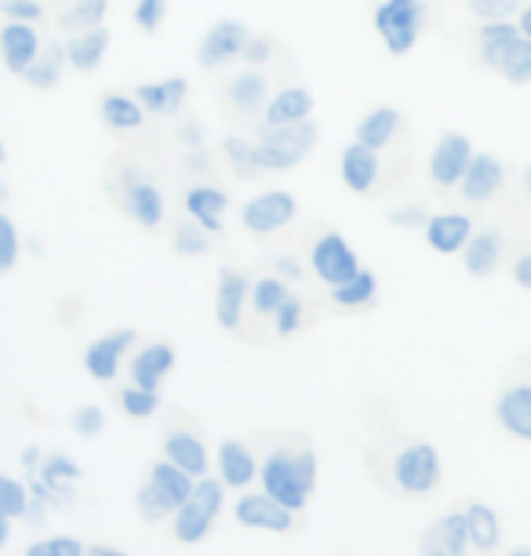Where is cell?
<instances>
[{
  "label": "cell",
  "mask_w": 531,
  "mask_h": 556,
  "mask_svg": "<svg viewBox=\"0 0 531 556\" xmlns=\"http://www.w3.org/2000/svg\"><path fill=\"white\" fill-rule=\"evenodd\" d=\"M477 59L492 73H498L509 88L531 84V40L524 37V29H520L514 18L481 23V34H477Z\"/></svg>",
  "instance_id": "cell-1"
},
{
  "label": "cell",
  "mask_w": 531,
  "mask_h": 556,
  "mask_svg": "<svg viewBox=\"0 0 531 556\" xmlns=\"http://www.w3.org/2000/svg\"><path fill=\"white\" fill-rule=\"evenodd\" d=\"M314 484H317V455L309 447L302 451L277 447L263 462V491L274 495L291 513L306 506V498L314 495Z\"/></svg>",
  "instance_id": "cell-2"
},
{
  "label": "cell",
  "mask_w": 531,
  "mask_h": 556,
  "mask_svg": "<svg viewBox=\"0 0 531 556\" xmlns=\"http://www.w3.org/2000/svg\"><path fill=\"white\" fill-rule=\"evenodd\" d=\"M320 142V124L309 117L302 124H288V128H258L255 139V164L258 172L280 175L291 172L314 153V146Z\"/></svg>",
  "instance_id": "cell-3"
},
{
  "label": "cell",
  "mask_w": 531,
  "mask_h": 556,
  "mask_svg": "<svg viewBox=\"0 0 531 556\" xmlns=\"http://www.w3.org/2000/svg\"><path fill=\"white\" fill-rule=\"evenodd\" d=\"M422 23H426L422 0H379L371 12L375 34H379L382 48H387L393 59H404L415 45H419Z\"/></svg>",
  "instance_id": "cell-4"
},
{
  "label": "cell",
  "mask_w": 531,
  "mask_h": 556,
  "mask_svg": "<svg viewBox=\"0 0 531 556\" xmlns=\"http://www.w3.org/2000/svg\"><path fill=\"white\" fill-rule=\"evenodd\" d=\"M197 488V480L186 473V469L175 466L172 458L157 462V466L150 469V480L142 484L139 491V509L146 520H161L168 517V513H179L186 502H190Z\"/></svg>",
  "instance_id": "cell-5"
},
{
  "label": "cell",
  "mask_w": 531,
  "mask_h": 556,
  "mask_svg": "<svg viewBox=\"0 0 531 556\" xmlns=\"http://www.w3.org/2000/svg\"><path fill=\"white\" fill-rule=\"evenodd\" d=\"M393 484L401 495H430L441 488V455L426 440H412L393 458Z\"/></svg>",
  "instance_id": "cell-6"
},
{
  "label": "cell",
  "mask_w": 531,
  "mask_h": 556,
  "mask_svg": "<svg viewBox=\"0 0 531 556\" xmlns=\"http://www.w3.org/2000/svg\"><path fill=\"white\" fill-rule=\"evenodd\" d=\"M218 509H223V484L212 480V477H201V480H197L190 502L175 513V539L186 542V545L201 542L204 534L212 531Z\"/></svg>",
  "instance_id": "cell-7"
},
{
  "label": "cell",
  "mask_w": 531,
  "mask_h": 556,
  "mask_svg": "<svg viewBox=\"0 0 531 556\" xmlns=\"http://www.w3.org/2000/svg\"><path fill=\"white\" fill-rule=\"evenodd\" d=\"M473 156H477V150H473L470 135L444 131L441 139L433 142V153H430L433 190H455V186H463V178H466V172H470Z\"/></svg>",
  "instance_id": "cell-8"
},
{
  "label": "cell",
  "mask_w": 531,
  "mask_h": 556,
  "mask_svg": "<svg viewBox=\"0 0 531 556\" xmlns=\"http://www.w3.org/2000/svg\"><path fill=\"white\" fill-rule=\"evenodd\" d=\"M309 262H314V273L325 280L328 288H342L346 280H353L364 269L357 251L346 244V237L336 233V229H325L314 240V251H309Z\"/></svg>",
  "instance_id": "cell-9"
},
{
  "label": "cell",
  "mask_w": 531,
  "mask_h": 556,
  "mask_svg": "<svg viewBox=\"0 0 531 556\" xmlns=\"http://www.w3.org/2000/svg\"><path fill=\"white\" fill-rule=\"evenodd\" d=\"M295 215H299V201L288 190L255 193L252 201L241 207V223L248 233H255V237H269V233H277V229L291 226Z\"/></svg>",
  "instance_id": "cell-10"
},
{
  "label": "cell",
  "mask_w": 531,
  "mask_h": 556,
  "mask_svg": "<svg viewBox=\"0 0 531 556\" xmlns=\"http://www.w3.org/2000/svg\"><path fill=\"white\" fill-rule=\"evenodd\" d=\"M248 40H252V34H248L244 23H237V18H218L201 37V45H197V62H201L204 70H223V66H230V62L244 59Z\"/></svg>",
  "instance_id": "cell-11"
},
{
  "label": "cell",
  "mask_w": 531,
  "mask_h": 556,
  "mask_svg": "<svg viewBox=\"0 0 531 556\" xmlns=\"http://www.w3.org/2000/svg\"><path fill=\"white\" fill-rule=\"evenodd\" d=\"M117 190H121V207L131 215L135 226L157 229L164 223V197H161V190L146 175L124 172L117 178Z\"/></svg>",
  "instance_id": "cell-12"
},
{
  "label": "cell",
  "mask_w": 531,
  "mask_h": 556,
  "mask_svg": "<svg viewBox=\"0 0 531 556\" xmlns=\"http://www.w3.org/2000/svg\"><path fill=\"white\" fill-rule=\"evenodd\" d=\"M45 51V40H40L34 23H15V18H4V29H0V55H4L8 73L23 77V73L34 66Z\"/></svg>",
  "instance_id": "cell-13"
},
{
  "label": "cell",
  "mask_w": 531,
  "mask_h": 556,
  "mask_svg": "<svg viewBox=\"0 0 531 556\" xmlns=\"http://www.w3.org/2000/svg\"><path fill=\"white\" fill-rule=\"evenodd\" d=\"M379 150H371V146H364L353 139L346 150L339 156V175H342V186H346L350 193L357 197H368L375 190V182H379Z\"/></svg>",
  "instance_id": "cell-14"
},
{
  "label": "cell",
  "mask_w": 531,
  "mask_h": 556,
  "mask_svg": "<svg viewBox=\"0 0 531 556\" xmlns=\"http://www.w3.org/2000/svg\"><path fill=\"white\" fill-rule=\"evenodd\" d=\"M422 233H426V244H430V251H437V255H463V248L470 244V237L477 229L470 215L441 212V215H430Z\"/></svg>",
  "instance_id": "cell-15"
},
{
  "label": "cell",
  "mask_w": 531,
  "mask_h": 556,
  "mask_svg": "<svg viewBox=\"0 0 531 556\" xmlns=\"http://www.w3.org/2000/svg\"><path fill=\"white\" fill-rule=\"evenodd\" d=\"M135 342V331L131 328H117L110 334H102L85 350V367L88 375L96 382H113L117 379V367L124 361V353H128V345Z\"/></svg>",
  "instance_id": "cell-16"
},
{
  "label": "cell",
  "mask_w": 531,
  "mask_h": 556,
  "mask_svg": "<svg viewBox=\"0 0 531 556\" xmlns=\"http://www.w3.org/2000/svg\"><path fill=\"white\" fill-rule=\"evenodd\" d=\"M248 273L244 269H223L218 273V291H215V320L223 331H237L244 320L248 306Z\"/></svg>",
  "instance_id": "cell-17"
},
{
  "label": "cell",
  "mask_w": 531,
  "mask_h": 556,
  "mask_svg": "<svg viewBox=\"0 0 531 556\" xmlns=\"http://www.w3.org/2000/svg\"><path fill=\"white\" fill-rule=\"evenodd\" d=\"M506 186V167L495 153H477L470 172H466L459 193L466 204H488L492 197H498V190Z\"/></svg>",
  "instance_id": "cell-18"
},
{
  "label": "cell",
  "mask_w": 531,
  "mask_h": 556,
  "mask_svg": "<svg viewBox=\"0 0 531 556\" xmlns=\"http://www.w3.org/2000/svg\"><path fill=\"white\" fill-rule=\"evenodd\" d=\"M131 91L146 106V113H153V117H175V113L186 106V99H190V80L186 77L146 80V84H135Z\"/></svg>",
  "instance_id": "cell-19"
},
{
  "label": "cell",
  "mask_w": 531,
  "mask_h": 556,
  "mask_svg": "<svg viewBox=\"0 0 531 556\" xmlns=\"http://www.w3.org/2000/svg\"><path fill=\"white\" fill-rule=\"evenodd\" d=\"M226 99H230V106L241 113V117H258V113H266L274 96H269L266 73H258V66H248L226 84Z\"/></svg>",
  "instance_id": "cell-20"
},
{
  "label": "cell",
  "mask_w": 531,
  "mask_h": 556,
  "mask_svg": "<svg viewBox=\"0 0 531 556\" xmlns=\"http://www.w3.org/2000/svg\"><path fill=\"white\" fill-rule=\"evenodd\" d=\"M237 520L244 528H263V531H291L295 528V513L288 506H280L274 495H248L237 502Z\"/></svg>",
  "instance_id": "cell-21"
},
{
  "label": "cell",
  "mask_w": 531,
  "mask_h": 556,
  "mask_svg": "<svg viewBox=\"0 0 531 556\" xmlns=\"http://www.w3.org/2000/svg\"><path fill=\"white\" fill-rule=\"evenodd\" d=\"M466 542H470L466 513H447L422 534V556H466Z\"/></svg>",
  "instance_id": "cell-22"
},
{
  "label": "cell",
  "mask_w": 531,
  "mask_h": 556,
  "mask_svg": "<svg viewBox=\"0 0 531 556\" xmlns=\"http://www.w3.org/2000/svg\"><path fill=\"white\" fill-rule=\"evenodd\" d=\"M309 117H314V91L295 84V88H285L269 99L258 128H288V124H302Z\"/></svg>",
  "instance_id": "cell-23"
},
{
  "label": "cell",
  "mask_w": 531,
  "mask_h": 556,
  "mask_svg": "<svg viewBox=\"0 0 531 556\" xmlns=\"http://www.w3.org/2000/svg\"><path fill=\"white\" fill-rule=\"evenodd\" d=\"M495 418L509 437L531 440V386L528 382L506 386L495 401Z\"/></svg>",
  "instance_id": "cell-24"
},
{
  "label": "cell",
  "mask_w": 531,
  "mask_h": 556,
  "mask_svg": "<svg viewBox=\"0 0 531 556\" xmlns=\"http://www.w3.org/2000/svg\"><path fill=\"white\" fill-rule=\"evenodd\" d=\"M99 121L106 124L110 131H139L146 124V106L135 99V91H102L99 96Z\"/></svg>",
  "instance_id": "cell-25"
},
{
  "label": "cell",
  "mask_w": 531,
  "mask_h": 556,
  "mask_svg": "<svg viewBox=\"0 0 531 556\" xmlns=\"http://www.w3.org/2000/svg\"><path fill=\"white\" fill-rule=\"evenodd\" d=\"M110 29L106 26H91V29H77L69 40H66V59H69V70L77 73H96L102 66L110 51Z\"/></svg>",
  "instance_id": "cell-26"
},
{
  "label": "cell",
  "mask_w": 531,
  "mask_h": 556,
  "mask_svg": "<svg viewBox=\"0 0 531 556\" xmlns=\"http://www.w3.org/2000/svg\"><path fill=\"white\" fill-rule=\"evenodd\" d=\"M175 367V345L168 342H153L139 350V356L131 361V382L142 390H161V382L172 375Z\"/></svg>",
  "instance_id": "cell-27"
},
{
  "label": "cell",
  "mask_w": 531,
  "mask_h": 556,
  "mask_svg": "<svg viewBox=\"0 0 531 556\" xmlns=\"http://www.w3.org/2000/svg\"><path fill=\"white\" fill-rule=\"evenodd\" d=\"M164 458H172L175 466L186 469L190 477H207V447L190 429H172V433L164 437Z\"/></svg>",
  "instance_id": "cell-28"
},
{
  "label": "cell",
  "mask_w": 531,
  "mask_h": 556,
  "mask_svg": "<svg viewBox=\"0 0 531 556\" xmlns=\"http://www.w3.org/2000/svg\"><path fill=\"white\" fill-rule=\"evenodd\" d=\"M498 258H503V233H498V229H481V233H473L470 244L463 248V266L477 280L492 277L498 269Z\"/></svg>",
  "instance_id": "cell-29"
},
{
  "label": "cell",
  "mask_w": 531,
  "mask_h": 556,
  "mask_svg": "<svg viewBox=\"0 0 531 556\" xmlns=\"http://www.w3.org/2000/svg\"><path fill=\"white\" fill-rule=\"evenodd\" d=\"M397 131H401V110L397 106H371L357 121V135H353V139L382 153L393 139H397Z\"/></svg>",
  "instance_id": "cell-30"
},
{
  "label": "cell",
  "mask_w": 531,
  "mask_h": 556,
  "mask_svg": "<svg viewBox=\"0 0 531 556\" xmlns=\"http://www.w3.org/2000/svg\"><path fill=\"white\" fill-rule=\"evenodd\" d=\"M230 207V197H226L218 186H193L186 193V215L193 223H201L207 233H223V212Z\"/></svg>",
  "instance_id": "cell-31"
},
{
  "label": "cell",
  "mask_w": 531,
  "mask_h": 556,
  "mask_svg": "<svg viewBox=\"0 0 531 556\" xmlns=\"http://www.w3.org/2000/svg\"><path fill=\"white\" fill-rule=\"evenodd\" d=\"M62 66H69L66 45H45V51H40V59L23 73V80H26L34 91H55L59 84H62Z\"/></svg>",
  "instance_id": "cell-32"
},
{
  "label": "cell",
  "mask_w": 531,
  "mask_h": 556,
  "mask_svg": "<svg viewBox=\"0 0 531 556\" xmlns=\"http://www.w3.org/2000/svg\"><path fill=\"white\" fill-rule=\"evenodd\" d=\"M218 469H223V484L230 488H244L255 480V458L241 440H223V447H218Z\"/></svg>",
  "instance_id": "cell-33"
},
{
  "label": "cell",
  "mask_w": 531,
  "mask_h": 556,
  "mask_svg": "<svg viewBox=\"0 0 531 556\" xmlns=\"http://www.w3.org/2000/svg\"><path fill=\"white\" fill-rule=\"evenodd\" d=\"M466 520H470V545L477 553H492L498 539H503V528H498V517L492 506H484V502H470V509H466Z\"/></svg>",
  "instance_id": "cell-34"
},
{
  "label": "cell",
  "mask_w": 531,
  "mask_h": 556,
  "mask_svg": "<svg viewBox=\"0 0 531 556\" xmlns=\"http://www.w3.org/2000/svg\"><path fill=\"white\" fill-rule=\"evenodd\" d=\"M375 291H379V280H375V273L361 269L357 277L346 280L342 288H331V302L342 306V309H361V306H371Z\"/></svg>",
  "instance_id": "cell-35"
},
{
  "label": "cell",
  "mask_w": 531,
  "mask_h": 556,
  "mask_svg": "<svg viewBox=\"0 0 531 556\" xmlns=\"http://www.w3.org/2000/svg\"><path fill=\"white\" fill-rule=\"evenodd\" d=\"M291 299V291L285 280L277 277H263L252 291V309L258 313V317H277V309L285 306V302Z\"/></svg>",
  "instance_id": "cell-36"
},
{
  "label": "cell",
  "mask_w": 531,
  "mask_h": 556,
  "mask_svg": "<svg viewBox=\"0 0 531 556\" xmlns=\"http://www.w3.org/2000/svg\"><path fill=\"white\" fill-rule=\"evenodd\" d=\"M106 12H110V0H73V4H66L62 26H69V29L102 26V23H106Z\"/></svg>",
  "instance_id": "cell-37"
},
{
  "label": "cell",
  "mask_w": 531,
  "mask_h": 556,
  "mask_svg": "<svg viewBox=\"0 0 531 556\" xmlns=\"http://www.w3.org/2000/svg\"><path fill=\"white\" fill-rule=\"evenodd\" d=\"M463 4L481 23H503V18H517L524 12L528 0H463Z\"/></svg>",
  "instance_id": "cell-38"
},
{
  "label": "cell",
  "mask_w": 531,
  "mask_h": 556,
  "mask_svg": "<svg viewBox=\"0 0 531 556\" xmlns=\"http://www.w3.org/2000/svg\"><path fill=\"white\" fill-rule=\"evenodd\" d=\"M207 229L201 223H179L175 226V237H172V248H175V255H182V258H197V255H204L207 251Z\"/></svg>",
  "instance_id": "cell-39"
},
{
  "label": "cell",
  "mask_w": 531,
  "mask_h": 556,
  "mask_svg": "<svg viewBox=\"0 0 531 556\" xmlns=\"http://www.w3.org/2000/svg\"><path fill=\"white\" fill-rule=\"evenodd\" d=\"M226 156H230L233 172L241 178H252L258 175V164H255V139H244V135H230V139L223 142Z\"/></svg>",
  "instance_id": "cell-40"
},
{
  "label": "cell",
  "mask_w": 531,
  "mask_h": 556,
  "mask_svg": "<svg viewBox=\"0 0 531 556\" xmlns=\"http://www.w3.org/2000/svg\"><path fill=\"white\" fill-rule=\"evenodd\" d=\"M121 407H124V415H128V418H150L161 407V396H157V390L128 386V390H121Z\"/></svg>",
  "instance_id": "cell-41"
},
{
  "label": "cell",
  "mask_w": 531,
  "mask_h": 556,
  "mask_svg": "<svg viewBox=\"0 0 531 556\" xmlns=\"http://www.w3.org/2000/svg\"><path fill=\"white\" fill-rule=\"evenodd\" d=\"M168 18V0H135L131 8V23L142 29V34H157Z\"/></svg>",
  "instance_id": "cell-42"
},
{
  "label": "cell",
  "mask_w": 531,
  "mask_h": 556,
  "mask_svg": "<svg viewBox=\"0 0 531 556\" xmlns=\"http://www.w3.org/2000/svg\"><path fill=\"white\" fill-rule=\"evenodd\" d=\"M0 12H4V18H15V23H40L48 8L40 0H0Z\"/></svg>",
  "instance_id": "cell-43"
},
{
  "label": "cell",
  "mask_w": 531,
  "mask_h": 556,
  "mask_svg": "<svg viewBox=\"0 0 531 556\" xmlns=\"http://www.w3.org/2000/svg\"><path fill=\"white\" fill-rule=\"evenodd\" d=\"M85 553L88 549L77 539H48V542L29 545L23 556H85Z\"/></svg>",
  "instance_id": "cell-44"
},
{
  "label": "cell",
  "mask_w": 531,
  "mask_h": 556,
  "mask_svg": "<svg viewBox=\"0 0 531 556\" xmlns=\"http://www.w3.org/2000/svg\"><path fill=\"white\" fill-rule=\"evenodd\" d=\"M302 328V302L291 295L285 306L277 309V317H274V331L280 334V339H288V334H295Z\"/></svg>",
  "instance_id": "cell-45"
},
{
  "label": "cell",
  "mask_w": 531,
  "mask_h": 556,
  "mask_svg": "<svg viewBox=\"0 0 531 556\" xmlns=\"http://www.w3.org/2000/svg\"><path fill=\"white\" fill-rule=\"evenodd\" d=\"M102 426H106V415H102V407H80L77 415H73V429H77L85 440H96L102 433Z\"/></svg>",
  "instance_id": "cell-46"
},
{
  "label": "cell",
  "mask_w": 531,
  "mask_h": 556,
  "mask_svg": "<svg viewBox=\"0 0 531 556\" xmlns=\"http://www.w3.org/2000/svg\"><path fill=\"white\" fill-rule=\"evenodd\" d=\"M29 506V495H26V488L18 484L15 477H4V517L8 520H15V517H23Z\"/></svg>",
  "instance_id": "cell-47"
},
{
  "label": "cell",
  "mask_w": 531,
  "mask_h": 556,
  "mask_svg": "<svg viewBox=\"0 0 531 556\" xmlns=\"http://www.w3.org/2000/svg\"><path fill=\"white\" fill-rule=\"evenodd\" d=\"M0 229H4V251H0V269L12 273L18 262V229L12 223V215L0 218Z\"/></svg>",
  "instance_id": "cell-48"
},
{
  "label": "cell",
  "mask_w": 531,
  "mask_h": 556,
  "mask_svg": "<svg viewBox=\"0 0 531 556\" xmlns=\"http://www.w3.org/2000/svg\"><path fill=\"white\" fill-rule=\"evenodd\" d=\"M40 477H45V484H51V488H55L59 480H77V477H80V469L73 466L69 458H62V455H51V458L45 462V473H40Z\"/></svg>",
  "instance_id": "cell-49"
},
{
  "label": "cell",
  "mask_w": 531,
  "mask_h": 556,
  "mask_svg": "<svg viewBox=\"0 0 531 556\" xmlns=\"http://www.w3.org/2000/svg\"><path fill=\"white\" fill-rule=\"evenodd\" d=\"M274 37H252L248 40V48H244V66H266L269 59H274Z\"/></svg>",
  "instance_id": "cell-50"
},
{
  "label": "cell",
  "mask_w": 531,
  "mask_h": 556,
  "mask_svg": "<svg viewBox=\"0 0 531 556\" xmlns=\"http://www.w3.org/2000/svg\"><path fill=\"white\" fill-rule=\"evenodd\" d=\"M514 285H517V288H524V291H531V251L514 262Z\"/></svg>",
  "instance_id": "cell-51"
},
{
  "label": "cell",
  "mask_w": 531,
  "mask_h": 556,
  "mask_svg": "<svg viewBox=\"0 0 531 556\" xmlns=\"http://www.w3.org/2000/svg\"><path fill=\"white\" fill-rule=\"evenodd\" d=\"M393 223H397V226H422L426 229L430 215H422L419 207H412V212H397V215H393Z\"/></svg>",
  "instance_id": "cell-52"
},
{
  "label": "cell",
  "mask_w": 531,
  "mask_h": 556,
  "mask_svg": "<svg viewBox=\"0 0 531 556\" xmlns=\"http://www.w3.org/2000/svg\"><path fill=\"white\" fill-rule=\"evenodd\" d=\"M517 26L524 29V37L531 40V0H528V4H524V12L517 15Z\"/></svg>",
  "instance_id": "cell-53"
},
{
  "label": "cell",
  "mask_w": 531,
  "mask_h": 556,
  "mask_svg": "<svg viewBox=\"0 0 531 556\" xmlns=\"http://www.w3.org/2000/svg\"><path fill=\"white\" fill-rule=\"evenodd\" d=\"M85 556H128V553L110 549V545H88V553H85Z\"/></svg>",
  "instance_id": "cell-54"
},
{
  "label": "cell",
  "mask_w": 531,
  "mask_h": 556,
  "mask_svg": "<svg viewBox=\"0 0 531 556\" xmlns=\"http://www.w3.org/2000/svg\"><path fill=\"white\" fill-rule=\"evenodd\" d=\"M524 190L531 193V164H528V172H524Z\"/></svg>",
  "instance_id": "cell-55"
},
{
  "label": "cell",
  "mask_w": 531,
  "mask_h": 556,
  "mask_svg": "<svg viewBox=\"0 0 531 556\" xmlns=\"http://www.w3.org/2000/svg\"><path fill=\"white\" fill-rule=\"evenodd\" d=\"M509 556H531V549H524V545H520V549H514Z\"/></svg>",
  "instance_id": "cell-56"
},
{
  "label": "cell",
  "mask_w": 531,
  "mask_h": 556,
  "mask_svg": "<svg viewBox=\"0 0 531 556\" xmlns=\"http://www.w3.org/2000/svg\"><path fill=\"white\" fill-rule=\"evenodd\" d=\"M62 4H73V0H62Z\"/></svg>",
  "instance_id": "cell-57"
}]
</instances>
